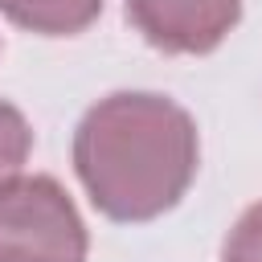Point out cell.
Returning <instances> with one entry per match:
<instances>
[{"mask_svg": "<svg viewBox=\"0 0 262 262\" xmlns=\"http://www.w3.org/2000/svg\"><path fill=\"white\" fill-rule=\"evenodd\" d=\"M74 168L94 209L115 221H147L192 184L196 127L164 94H111L78 123Z\"/></svg>", "mask_w": 262, "mask_h": 262, "instance_id": "1", "label": "cell"}, {"mask_svg": "<svg viewBox=\"0 0 262 262\" xmlns=\"http://www.w3.org/2000/svg\"><path fill=\"white\" fill-rule=\"evenodd\" d=\"M98 8H102V0H0V12L12 25L49 33V37L86 29L98 16Z\"/></svg>", "mask_w": 262, "mask_h": 262, "instance_id": "4", "label": "cell"}, {"mask_svg": "<svg viewBox=\"0 0 262 262\" xmlns=\"http://www.w3.org/2000/svg\"><path fill=\"white\" fill-rule=\"evenodd\" d=\"M29 147H33V131H29L25 115L16 106L0 102V180L16 176V168L25 164Z\"/></svg>", "mask_w": 262, "mask_h": 262, "instance_id": "5", "label": "cell"}, {"mask_svg": "<svg viewBox=\"0 0 262 262\" xmlns=\"http://www.w3.org/2000/svg\"><path fill=\"white\" fill-rule=\"evenodd\" d=\"M242 0H127L135 29L164 53H209L237 25Z\"/></svg>", "mask_w": 262, "mask_h": 262, "instance_id": "3", "label": "cell"}, {"mask_svg": "<svg viewBox=\"0 0 262 262\" xmlns=\"http://www.w3.org/2000/svg\"><path fill=\"white\" fill-rule=\"evenodd\" d=\"M0 262H86L82 217L57 180H0Z\"/></svg>", "mask_w": 262, "mask_h": 262, "instance_id": "2", "label": "cell"}, {"mask_svg": "<svg viewBox=\"0 0 262 262\" xmlns=\"http://www.w3.org/2000/svg\"><path fill=\"white\" fill-rule=\"evenodd\" d=\"M221 262H262V201L242 213V221L233 225V233L225 242Z\"/></svg>", "mask_w": 262, "mask_h": 262, "instance_id": "6", "label": "cell"}]
</instances>
